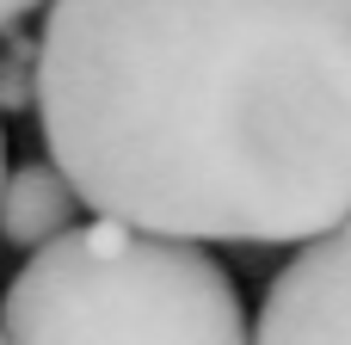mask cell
Wrapping results in <instances>:
<instances>
[{
	"label": "cell",
	"mask_w": 351,
	"mask_h": 345,
	"mask_svg": "<svg viewBox=\"0 0 351 345\" xmlns=\"http://www.w3.org/2000/svg\"><path fill=\"white\" fill-rule=\"evenodd\" d=\"M0 111H37V37L0 31Z\"/></svg>",
	"instance_id": "5"
},
{
	"label": "cell",
	"mask_w": 351,
	"mask_h": 345,
	"mask_svg": "<svg viewBox=\"0 0 351 345\" xmlns=\"http://www.w3.org/2000/svg\"><path fill=\"white\" fill-rule=\"evenodd\" d=\"M37 130L111 222L308 247L351 222V0H49Z\"/></svg>",
	"instance_id": "1"
},
{
	"label": "cell",
	"mask_w": 351,
	"mask_h": 345,
	"mask_svg": "<svg viewBox=\"0 0 351 345\" xmlns=\"http://www.w3.org/2000/svg\"><path fill=\"white\" fill-rule=\"evenodd\" d=\"M0 345H6V333H0Z\"/></svg>",
	"instance_id": "8"
},
{
	"label": "cell",
	"mask_w": 351,
	"mask_h": 345,
	"mask_svg": "<svg viewBox=\"0 0 351 345\" xmlns=\"http://www.w3.org/2000/svg\"><path fill=\"white\" fill-rule=\"evenodd\" d=\"M37 6H43V0H0V31H12L19 19H31Z\"/></svg>",
	"instance_id": "6"
},
{
	"label": "cell",
	"mask_w": 351,
	"mask_h": 345,
	"mask_svg": "<svg viewBox=\"0 0 351 345\" xmlns=\"http://www.w3.org/2000/svg\"><path fill=\"white\" fill-rule=\"evenodd\" d=\"M253 345H351V222L296 247L265 284Z\"/></svg>",
	"instance_id": "3"
},
{
	"label": "cell",
	"mask_w": 351,
	"mask_h": 345,
	"mask_svg": "<svg viewBox=\"0 0 351 345\" xmlns=\"http://www.w3.org/2000/svg\"><path fill=\"white\" fill-rule=\"evenodd\" d=\"M0 191H6V136H0Z\"/></svg>",
	"instance_id": "7"
},
{
	"label": "cell",
	"mask_w": 351,
	"mask_h": 345,
	"mask_svg": "<svg viewBox=\"0 0 351 345\" xmlns=\"http://www.w3.org/2000/svg\"><path fill=\"white\" fill-rule=\"evenodd\" d=\"M6 345H253L234 278L191 241L93 216L19 265Z\"/></svg>",
	"instance_id": "2"
},
{
	"label": "cell",
	"mask_w": 351,
	"mask_h": 345,
	"mask_svg": "<svg viewBox=\"0 0 351 345\" xmlns=\"http://www.w3.org/2000/svg\"><path fill=\"white\" fill-rule=\"evenodd\" d=\"M74 228H80V191L62 179L56 160H25L6 173V191H0V241L6 247L43 253L49 241H62Z\"/></svg>",
	"instance_id": "4"
}]
</instances>
